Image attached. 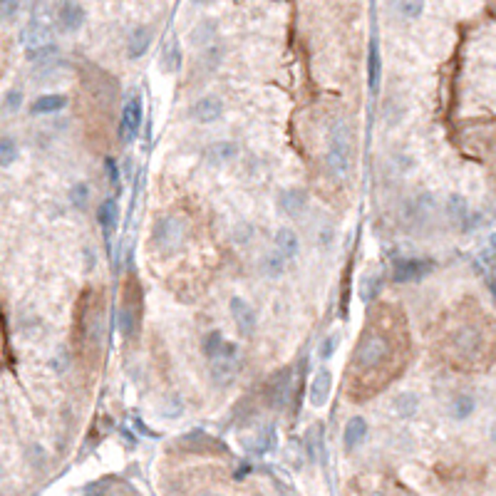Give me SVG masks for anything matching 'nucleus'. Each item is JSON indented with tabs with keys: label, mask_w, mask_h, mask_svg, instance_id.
I'll use <instances>...</instances> for the list:
<instances>
[{
	"label": "nucleus",
	"mask_w": 496,
	"mask_h": 496,
	"mask_svg": "<svg viewBox=\"0 0 496 496\" xmlns=\"http://www.w3.org/2000/svg\"><path fill=\"white\" fill-rule=\"evenodd\" d=\"M328 169L338 176V179H345L350 174V166H353V134L345 122H335L330 129V139H328Z\"/></svg>",
	"instance_id": "nucleus-1"
},
{
	"label": "nucleus",
	"mask_w": 496,
	"mask_h": 496,
	"mask_svg": "<svg viewBox=\"0 0 496 496\" xmlns=\"http://www.w3.org/2000/svg\"><path fill=\"white\" fill-rule=\"evenodd\" d=\"M186 238V223L181 221L179 216H161L156 218L154 231H151V241L154 246L161 250V253H174V250L181 248Z\"/></svg>",
	"instance_id": "nucleus-2"
},
{
	"label": "nucleus",
	"mask_w": 496,
	"mask_h": 496,
	"mask_svg": "<svg viewBox=\"0 0 496 496\" xmlns=\"http://www.w3.org/2000/svg\"><path fill=\"white\" fill-rule=\"evenodd\" d=\"M390 358V340L378 333H368L360 340L358 353H355V365L360 370H375Z\"/></svg>",
	"instance_id": "nucleus-3"
},
{
	"label": "nucleus",
	"mask_w": 496,
	"mask_h": 496,
	"mask_svg": "<svg viewBox=\"0 0 496 496\" xmlns=\"http://www.w3.org/2000/svg\"><path fill=\"white\" fill-rule=\"evenodd\" d=\"M142 117H144L142 95H139V92H129V97L124 99V104H122V119H119V139H122L124 144L134 142V137H137L139 129H142Z\"/></svg>",
	"instance_id": "nucleus-4"
},
{
	"label": "nucleus",
	"mask_w": 496,
	"mask_h": 496,
	"mask_svg": "<svg viewBox=\"0 0 496 496\" xmlns=\"http://www.w3.org/2000/svg\"><path fill=\"white\" fill-rule=\"evenodd\" d=\"M241 370V360H238V348L236 343H223L221 353L211 360V375L216 380V385H231V380L236 378V373Z\"/></svg>",
	"instance_id": "nucleus-5"
},
{
	"label": "nucleus",
	"mask_w": 496,
	"mask_h": 496,
	"mask_svg": "<svg viewBox=\"0 0 496 496\" xmlns=\"http://www.w3.org/2000/svg\"><path fill=\"white\" fill-rule=\"evenodd\" d=\"M435 260L432 258H400L393 265V280L395 283H417V280L427 278L435 270Z\"/></svg>",
	"instance_id": "nucleus-6"
},
{
	"label": "nucleus",
	"mask_w": 496,
	"mask_h": 496,
	"mask_svg": "<svg viewBox=\"0 0 496 496\" xmlns=\"http://www.w3.org/2000/svg\"><path fill=\"white\" fill-rule=\"evenodd\" d=\"M293 373L290 368H283L268 380L265 385V405L268 407H283L288 402V395H290V388H293Z\"/></svg>",
	"instance_id": "nucleus-7"
},
{
	"label": "nucleus",
	"mask_w": 496,
	"mask_h": 496,
	"mask_svg": "<svg viewBox=\"0 0 496 496\" xmlns=\"http://www.w3.org/2000/svg\"><path fill=\"white\" fill-rule=\"evenodd\" d=\"M228 310H231V318L236 323L238 335L250 338L255 333V325H258V318H255V310L250 308V303H246L243 298H231L228 303Z\"/></svg>",
	"instance_id": "nucleus-8"
},
{
	"label": "nucleus",
	"mask_w": 496,
	"mask_h": 496,
	"mask_svg": "<svg viewBox=\"0 0 496 496\" xmlns=\"http://www.w3.org/2000/svg\"><path fill=\"white\" fill-rule=\"evenodd\" d=\"M52 38H55V33H52V28L48 23H43V20H30V23H25L23 28H20V45H25V50H35V48H43V45H50Z\"/></svg>",
	"instance_id": "nucleus-9"
},
{
	"label": "nucleus",
	"mask_w": 496,
	"mask_h": 496,
	"mask_svg": "<svg viewBox=\"0 0 496 496\" xmlns=\"http://www.w3.org/2000/svg\"><path fill=\"white\" fill-rule=\"evenodd\" d=\"M452 345L457 350V355L462 358H474L482 348V333L477 330L474 325H462L452 338Z\"/></svg>",
	"instance_id": "nucleus-10"
},
{
	"label": "nucleus",
	"mask_w": 496,
	"mask_h": 496,
	"mask_svg": "<svg viewBox=\"0 0 496 496\" xmlns=\"http://www.w3.org/2000/svg\"><path fill=\"white\" fill-rule=\"evenodd\" d=\"M57 20L65 33H77L85 25V8L77 0H62L57 8Z\"/></svg>",
	"instance_id": "nucleus-11"
},
{
	"label": "nucleus",
	"mask_w": 496,
	"mask_h": 496,
	"mask_svg": "<svg viewBox=\"0 0 496 496\" xmlns=\"http://www.w3.org/2000/svg\"><path fill=\"white\" fill-rule=\"evenodd\" d=\"M333 390V373L328 368H320L315 375H313L310 390H308V400H310L313 407H325L328 397H330Z\"/></svg>",
	"instance_id": "nucleus-12"
},
{
	"label": "nucleus",
	"mask_w": 496,
	"mask_h": 496,
	"mask_svg": "<svg viewBox=\"0 0 496 496\" xmlns=\"http://www.w3.org/2000/svg\"><path fill=\"white\" fill-rule=\"evenodd\" d=\"M278 206H280V211H283L288 218H300L303 213H305V208H308V191L305 189H298V186L280 191Z\"/></svg>",
	"instance_id": "nucleus-13"
},
{
	"label": "nucleus",
	"mask_w": 496,
	"mask_h": 496,
	"mask_svg": "<svg viewBox=\"0 0 496 496\" xmlns=\"http://www.w3.org/2000/svg\"><path fill=\"white\" fill-rule=\"evenodd\" d=\"M191 114H194L196 122L211 124V122H216V119L223 114V102H221L218 97H213V95H206V97H201V99H198V102L194 104Z\"/></svg>",
	"instance_id": "nucleus-14"
},
{
	"label": "nucleus",
	"mask_w": 496,
	"mask_h": 496,
	"mask_svg": "<svg viewBox=\"0 0 496 496\" xmlns=\"http://www.w3.org/2000/svg\"><path fill=\"white\" fill-rule=\"evenodd\" d=\"M368 420L365 417H350L345 425V435H343V442H345V452H355L365 440H368Z\"/></svg>",
	"instance_id": "nucleus-15"
},
{
	"label": "nucleus",
	"mask_w": 496,
	"mask_h": 496,
	"mask_svg": "<svg viewBox=\"0 0 496 496\" xmlns=\"http://www.w3.org/2000/svg\"><path fill=\"white\" fill-rule=\"evenodd\" d=\"M151 38H154V35H151V30L147 28V25H139V28H134L132 35H129V40H127L129 60H139V57L147 55V50L151 45Z\"/></svg>",
	"instance_id": "nucleus-16"
},
{
	"label": "nucleus",
	"mask_w": 496,
	"mask_h": 496,
	"mask_svg": "<svg viewBox=\"0 0 496 496\" xmlns=\"http://www.w3.org/2000/svg\"><path fill=\"white\" fill-rule=\"evenodd\" d=\"M380 80H383V57H380L378 40H373L368 48V87H370V92L380 90Z\"/></svg>",
	"instance_id": "nucleus-17"
},
{
	"label": "nucleus",
	"mask_w": 496,
	"mask_h": 496,
	"mask_svg": "<svg viewBox=\"0 0 496 496\" xmlns=\"http://www.w3.org/2000/svg\"><path fill=\"white\" fill-rule=\"evenodd\" d=\"M474 412H477V397L469 393H459L449 405V415H452L454 422H467Z\"/></svg>",
	"instance_id": "nucleus-18"
},
{
	"label": "nucleus",
	"mask_w": 496,
	"mask_h": 496,
	"mask_svg": "<svg viewBox=\"0 0 496 496\" xmlns=\"http://www.w3.org/2000/svg\"><path fill=\"white\" fill-rule=\"evenodd\" d=\"M298 250H300V243H298L295 231L288 226H280L278 231H275V253H280L288 260V258H295Z\"/></svg>",
	"instance_id": "nucleus-19"
},
{
	"label": "nucleus",
	"mask_w": 496,
	"mask_h": 496,
	"mask_svg": "<svg viewBox=\"0 0 496 496\" xmlns=\"http://www.w3.org/2000/svg\"><path fill=\"white\" fill-rule=\"evenodd\" d=\"M67 95H40L30 104V112L33 114H55V112H62L67 107Z\"/></svg>",
	"instance_id": "nucleus-20"
},
{
	"label": "nucleus",
	"mask_w": 496,
	"mask_h": 496,
	"mask_svg": "<svg viewBox=\"0 0 496 496\" xmlns=\"http://www.w3.org/2000/svg\"><path fill=\"white\" fill-rule=\"evenodd\" d=\"M181 67V45L176 38H169L161 48V70L164 72H179Z\"/></svg>",
	"instance_id": "nucleus-21"
},
{
	"label": "nucleus",
	"mask_w": 496,
	"mask_h": 496,
	"mask_svg": "<svg viewBox=\"0 0 496 496\" xmlns=\"http://www.w3.org/2000/svg\"><path fill=\"white\" fill-rule=\"evenodd\" d=\"M246 447L250 449V452H255V454L270 452V449L275 447V430H273V425L260 427V430L255 432L253 440H246Z\"/></svg>",
	"instance_id": "nucleus-22"
},
{
	"label": "nucleus",
	"mask_w": 496,
	"mask_h": 496,
	"mask_svg": "<svg viewBox=\"0 0 496 496\" xmlns=\"http://www.w3.org/2000/svg\"><path fill=\"white\" fill-rule=\"evenodd\" d=\"M417 410H420V397H417L415 393H400L395 397L393 412L397 417H402V420H410L412 415H417Z\"/></svg>",
	"instance_id": "nucleus-23"
},
{
	"label": "nucleus",
	"mask_w": 496,
	"mask_h": 496,
	"mask_svg": "<svg viewBox=\"0 0 496 496\" xmlns=\"http://www.w3.org/2000/svg\"><path fill=\"white\" fill-rule=\"evenodd\" d=\"M97 221H99V226H102L104 231H112V228L117 226V221H119V208H117V201H114V198H104V201L99 203V208H97Z\"/></svg>",
	"instance_id": "nucleus-24"
},
{
	"label": "nucleus",
	"mask_w": 496,
	"mask_h": 496,
	"mask_svg": "<svg viewBox=\"0 0 496 496\" xmlns=\"http://www.w3.org/2000/svg\"><path fill=\"white\" fill-rule=\"evenodd\" d=\"M380 290H383V275H380V273L363 275V280H360V300H363V303L378 300Z\"/></svg>",
	"instance_id": "nucleus-25"
},
{
	"label": "nucleus",
	"mask_w": 496,
	"mask_h": 496,
	"mask_svg": "<svg viewBox=\"0 0 496 496\" xmlns=\"http://www.w3.org/2000/svg\"><path fill=\"white\" fill-rule=\"evenodd\" d=\"M238 156V147L233 142H218L213 144L211 149H208L206 159L211 161V164H228V161H233Z\"/></svg>",
	"instance_id": "nucleus-26"
},
{
	"label": "nucleus",
	"mask_w": 496,
	"mask_h": 496,
	"mask_svg": "<svg viewBox=\"0 0 496 496\" xmlns=\"http://www.w3.org/2000/svg\"><path fill=\"white\" fill-rule=\"evenodd\" d=\"M25 57H28V62H33V65H52V62L60 57V48H57L55 43H50V45H43V48L25 50Z\"/></svg>",
	"instance_id": "nucleus-27"
},
{
	"label": "nucleus",
	"mask_w": 496,
	"mask_h": 496,
	"mask_svg": "<svg viewBox=\"0 0 496 496\" xmlns=\"http://www.w3.org/2000/svg\"><path fill=\"white\" fill-rule=\"evenodd\" d=\"M425 10V0H397V13L405 20H417Z\"/></svg>",
	"instance_id": "nucleus-28"
},
{
	"label": "nucleus",
	"mask_w": 496,
	"mask_h": 496,
	"mask_svg": "<svg viewBox=\"0 0 496 496\" xmlns=\"http://www.w3.org/2000/svg\"><path fill=\"white\" fill-rule=\"evenodd\" d=\"M67 196H70L72 206L85 208L87 203H90V184H87V181H77V184H72V189Z\"/></svg>",
	"instance_id": "nucleus-29"
},
{
	"label": "nucleus",
	"mask_w": 496,
	"mask_h": 496,
	"mask_svg": "<svg viewBox=\"0 0 496 496\" xmlns=\"http://www.w3.org/2000/svg\"><path fill=\"white\" fill-rule=\"evenodd\" d=\"M20 156L18 151V144L13 142L10 137H3L0 139V166H10L15 164V159Z\"/></svg>",
	"instance_id": "nucleus-30"
},
{
	"label": "nucleus",
	"mask_w": 496,
	"mask_h": 496,
	"mask_svg": "<svg viewBox=\"0 0 496 496\" xmlns=\"http://www.w3.org/2000/svg\"><path fill=\"white\" fill-rule=\"evenodd\" d=\"M223 343H226V340H223L221 333H218V330H211L206 338H203V355H206L208 360H213L218 353H221Z\"/></svg>",
	"instance_id": "nucleus-31"
},
{
	"label": "nucleus",
	"mask_w": 496,
	"mask_h": 496,
	"mask_svg": "<svg viewBox=\"0 0 496 496\" xmlns=\"http://www.w3.org/2000/svg\"><path fill=\"white\" fill-rule=\"evenodd\" d=\"M447 208H449V216H452V221H464V218H467V213H469L467 198H464V196H457V194L449 196Z\"/></svg>",
	"instance_id": "nucleus-32"
},
{
	"label": "nucleus",
	"mask_w": 496,
	"mask_h": 496,
	"mask_svg": "<svg viewBox=\"0 0 496 496\" xmlns=\"http://www.w3.org/2000/svg\"><path fill=\"white\" fill-rule=\"evenodd\" d=\"M117 325H119V333H122V338L132 335V330H134V313L129 310V308H119Z\"/></svg>",
	"instance_id": "nucleus-33"
},
{
	"label": "nucleus",
	"mask_w": 496,
	"mask_h": 496,
	"mask_svg": "<svg viewBox=\"0 0 496 496\" xmlns=\"http://www.w3.org/2000/svg\"><path fill=\"white\" fill-rule=\"evenodd\" d=\"M191 40H194V45L213 43V40H216V28H213V23H203L201 28H196L194 33H191Z\"/></svg>",
	"instance_id": "nucleus-34"
},
{
	"label": "nucleus",
	"mask_w": 496,
	"mask_h": 496,
	"mask_svg": "<svg viewBox=\"0 0 496 496\" xmlns=\"http://www.w3.org/2000/svg\"><path fill=\"white\" fill-rule=\"evenodd\" d=\"M87 338H90V343H95V345H102V340H104V315L102 313H97V315L92 318Z\"/></svg>",
	"instance_id": "nucleus-35"
},
{
	"label": "nucleus",
	"mask_w": 496,
	"mask_h": 496,
	"mask_svg": "<svg viewBox=\"0 0 496 496\" xmlns=\"http://www.w3.org/2000/svg\"><path fill=\"white\" fill-rule=\"evenodd\" d=\"M3 104H5V112H20V107H23V90L20 87H13V90H8L5 92V99H3Z\"/></svg>",
	"instance_id": "nucleus-36"
},
{
	"label": "nucleus",
	"mask_w": 496,
	"mask_h": 496,
	"mask_svg": "<svg viewBox=\"0 0 496 496\" xmlns=\"http://www.w3.org/2000/svg\"><path fill=\"white\" fill-rule=\"evenodd\" d=\"M18 13H20V0H0V20L3 23H13Z\"/></svg>",
	"instance_id": "nucleus-37"
},
{
	"label": "nucleus",
	"mask_w": 496,
	"mask_h": 496,
	"mask_svg": "<svg viewBox=\"0 0 496 496\" xmlns=\"http://www.w3.org/2000/svg\"><path fill=\"white\" fill-rule=\"evenodd\" d=\"M338 343H340V335H338V333L328 335L325 340H323V348H320V360H330L333 353L338 350Z\"/></svg>",
	"instance_id": "nucleus-38"
},
{
	"label": "nucleus",
	"mask_w": 496,
	"mask_h": 496,
	"mask_svg": "<svg viewBox=\"0 0 496 496\" xmlns=\"http://www.w3.org/2000/svg\"><path fill=\"white\" fill-rule=\"evenodd\" d=\"M45 449L40 447V445H30V449H28V462L33 464L35 469L38 467H45Z\"/></svg>",
	"instance_id": "nucleus-39"
},
{
	"label": "nucleus",
	"mask_w": 496,
	"mask_h": 496,
	"mask_svg": "<svg viewBox=\"0 0 496 496\" xmlns=\"http://www.w3.org/2000/svg\"><path fill=\"white\" fill-rule=\"evenodd\" d=\"M104 171H107V176H109V184L119 186L122 176H119V164H117V161H114V159H104Z\"/></svg>",
	"instance_id": "nucleus-40"
},
{
	"label": "nucleus",
	"mask_w": 496,
	"mask_h": 496,
	"mask_svg": "<svg viewBox=\"0 0 496 496\" xmlns=\"http://www.w3.org/2000/svg\"><path fill=\"white\" fill-rule=\"evenodd\" d=\"M181 412H184V405H181V397H171V400L164 405V415H166V417H179Z\"/></svg>",
	"instance_id": "nucleus-41"
},
{
	"label": "nucleus",
	"mask_w": 496,
	"mask_h": 496,
	"mask_svg": "<svg viewBox=\"0 0 496 496\" xmlns=\"http://www.w3.org/2000/svg\"><path fill=\"white\" fill-rule=\"evenodd\" d=\"M283 255H270V258L268 260H265V263H268V270H270V275H280V273H283Z\"/></svg>",
	"instance_id": "nucleus-42"
},
{
	"label": "nucleus",
	"mask_w": 496,
	"mask_h": 496,
	"mask_svg": "<svg viewBox=\"0 0 496 496\" xmlns=\"http://www.w3.org/2000/svg\"><path fill=\"white\" fill-rule=\"evenodd\" d=\"M67 360H70V358H67V353L62 350V355H55V360H52V368H55L57 373H65V370H67Z\"/></svg>",
	"instance_id": "nucleus-43"
},
{
	"label": "nucleus",
	"mask_w": 496,
	"mask_h": 496,
	"mask_svg": "<svg viewBox=\"0 0 496 496\" xmlns=\"http://www.w3.org/2000/svg\"><path fill=\"white\" fill-rule=\"evenodd\" d=\"M489 442L496 447V420L492 422V427H489Z\"/></svg>",
	"instance_id": "nucleus-44"
},
{
	"label": "nucleus",
	"mask_w": 496,
	"mask_h": 496,
	"mask_svg": "<svg viewBox=\"0 0 496 496\" xmlns=\"http://www.w3.org/2000/svg\"><path fill=\"white\" fill-rule=\"evenodd\" d=\"M196 5H211V3H216V0H194Z\"/></svg>",
	"instance_id": "nucleus-45"
},
{
	"label": "nucleus",
	"mask_w": 496,
	"mask_h": 496,
	"mask_svg": "<svg viewBox=\"0 0 496 496\" xmlns=\"http://www.w3.org/2000/svg\"><path fill=\"white\" fill-rule=\"evenodd\" d=\"M198 496H221V494H216V492H201Z\"/></svg>",
	"instance_id": "nucleus-46"
},
{
	"label": "nucleus",
	"mask_w": 496,
	"mask_h": 496,
	"mask_svg": "<svg viewBox=\"0 0 496 496\" xmlns=\"http://www.w3.org/2000/svg\"><path fill=\"white\" fill-rule=\"evenodd\" d=\"M368 496H388V494H385V492H370Z\"/></svg>",
	"instance_id": "nucleus-47"
}]
</instances>
